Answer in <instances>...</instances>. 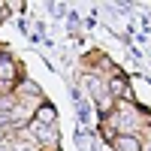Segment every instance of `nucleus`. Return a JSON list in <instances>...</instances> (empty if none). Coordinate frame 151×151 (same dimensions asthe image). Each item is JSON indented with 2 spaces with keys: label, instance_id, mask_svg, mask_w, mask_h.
Returning a JSON list of instances; mask_svg holds the SVG:
<instances>
[{
  "label": "nucleus",
  "instance_id": "nucleus-3",
  "mask_svg": "<svg viewBox=\"0 0 151 151\" xmlns=\"http://www.w3.org/2000/svg\"><path fill=\"white\" fill-rule=\"evenodd\" d=\"M0 85H15V64L6 55H0Z\"/></svg>",
  "mask_w": 151,
  "mask_h": 151
},
{
  "label": "nucleus",
  "instance_id": "nucleus-2",
  "mask_svg": "<svg viewBox=\"0 0 151 151\" xmlns=\"http://www.w3.org/2000/svg\"><path fill=\"white\" fill-rule=\"evenodd\" d=\"M112 145L118 151H142V139L133 136V133H118L115 139H112Z\"/></svg>",
  "mask_w": 151,
  "mask_h": 151
},
{
  "label": "nucleus",
  "instance_id": "nucleus-5",
  "mask_svg": "<svg viewBox=\"0 0 151 151\" xmlns=\"http://www.w3.org/2000/svg\"><path fill=\"white\" fill-rule=\"evenodd\" d=\"M12 151H42L36 142H12Z\"/></svg>",
  "mask_w": 151,
  "mask_h": 151
},
{
  "label": "nucleus",
  "instance_id": "nucleus-1",
  "mask_svg": "<svg viewBox=\"0 0 151 151\" xmlns=\"http://www.w3.org/2000/svg\"><path fill=\"white\" fill-rule=\"evenodd\" d=\"M27 133L36 139V145H40V148H55V145H58V133H55V127H45V124L27 121Z\"/></svg>",
  "mask_w": 151,
  "mask_h": 151
},
{
  "label": "nucleus",
  "instance_id": "nucleus-4",
  "mask_svg": "<svg viewBox=\"0 0 151 151\" xmlns=\"http://www.w3.org/2000/svg\"><path fill=\"white\" fill-rule=\"evenodd\" d=\"M36 124H45V127H52L55 124V109L48 106V103H42L40 109H36V118H33Z\"/></svg>",
  "mask_w": 151,
  "mask_h": 151
},
{
  "label": "nucleus",
  "instance_id": "nucleus-6",
  "mask_svg": "<svg viewBox=\"0 0 151 151\" xmlns=\"http://www.w3.org/2000/svg\"><path fill=\"white\" fill-rule=\"evenodd\" d=\"M3 139H6V130H3V127H0V142H3Z\"/></svg>",
  "mask_w": 151,
  "mask_h": 151
}]
</instances>
